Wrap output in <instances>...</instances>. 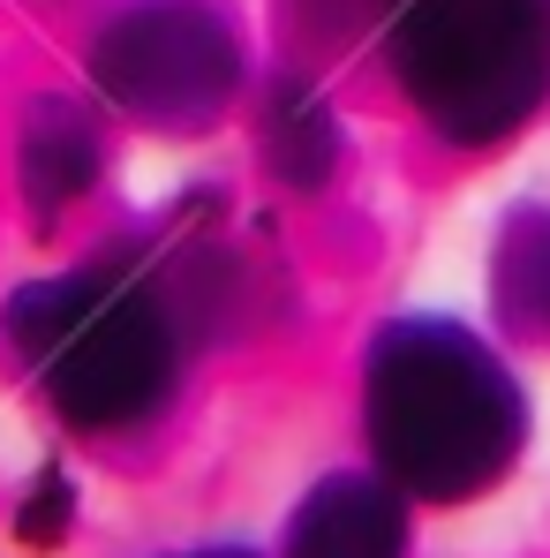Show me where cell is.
<instances>
[{"mask_svg": "<svg viewBox=\"0 0 550 558\" xmlns=\"http://www.w3.org/2000/svg\"><path fill=\"white\" fill-rule=\"evenodd\" d=\"M363 408L384 475L438 506L490 490L528 438L513 371L445 317H407L377 332Z\"/></svg>", "mask_w": 550, "mask_h": 558, "instance_id": "6da1fadb", "label": "cell"}, {"mask_svg": "<svg viewBox=\"0 0 550 558\" xmlns=\"http://www.w3.org/2000/svg\"><path fill=\"white\" fill-rule=\"evenodd\" d=\"M8 340L46 385V400L84 430H121L151 415L174 385V325L144 287L106 272L23 287L8 302Z\"/></svg>", "mask_w": 550, "mask_h": 558, "instance_id": "7a4b0ae2", "label": "cell"}, {"mask_svg": "<svg viewBox=\"0 0 550 558\" xmlns=\"http://www.w3.org/2000/svg\"><path fill=\"white\" fill-rule=\"evenodd\" d=\"M392 76L453 144H498L550 98V0H400Z\"/></svg>", "mask_w": 550, "mask_h": 558, "instance_id": "3957f363", "label": "cell"}, {"mask_svg": "<svg viewBox=\"0 0 550 558\" xmlns=\"http://www.w3.org/2000/svg\"><path fill=\"white\" fill-rule=\"evenodd\" d=\"M91 76L136 121L196 129L242 92V38L204 0H144L121 23H106L91 46Z\"/></svg>", "mask_w": 550, "mask_h": 558, "instance_id": "277c9868", "label": "cell"}, {"mask_svg": "<svg viewBox=\"0 0 550 558\" xmlns=\"http://www.w3.org/2000/svg\"><path fill=\"white\" fill-rule=\"evenodd\" d=\"M286 558H407V506L377 475H332L302 498Z\"/></svg>", "mask_w": 550, "mask_h": 558, "instance_id": "5b68a950", "label": "cell"}, {"mask_svg": "<svg viewBox=\"0 0 550 558\" xmlns=\"http://www.w3.org/2000/svg\"><path fill=\"white\" fill-rule=\"evenodd\" d=\"M98 182V129L76 106H38L30 129H23V189L38 211H61Z\"/></svg>", "mask_w": 550, "mask_h": 558, "instance_id": "8992f818", "label": "cell"}, {"mask_svg": "<svg viewBox=\"0 0 550 558\" xmlns=\"http://www.w3.org/2000/svg\"><path fill=\"white\" fill-rule=\"evenodd\" d=\"M498 317L528 340H550V211H521L505 234H498Z\"/></svg>", "mask_w": 550, "mask_h": 558, "instance_id": "52a82bcc", "label": "cell"}, {"mask_svg": "<svg viewBox=\"0 0 550 558\" xmlns=\"http://www.w3.org/2000/svg\"><path fill=\"white\" fill-rule=\"evenodd\" d=\"M265 159H272L279 182H294V189H317L325 174H332L340 129H332L325 98L309 92V84H279L272 92V113H265Z\"/></svg>", "mask_w": 550, "mask_h": 558, "instance_id": "ba28073f", "label": "cell"}, {"mask_svg": "<svg viewBox=\"0 0 550 558\" xmlns=\"http://www.w3.org/2000/svg\"><path fill=\"white\" fill-rule=\"evenodd\" d=\"M317 31H347V23H363V15H392L400 0H294Z\"/></svg>", "mask_w": 550, "mask_h": 558, "instance_id": "9c48e42d", "label": "cell"}, {"mask_svg": "<svg viewBox=\"0 0 550 558\" xmlns=\"http://www.w3.org/2000/svg\"><path fill=\"white\" fill-rule=\"evenodd\" d=\"M188 558H249V551H188Z\"/></svg>", "mask_w": 550, "mask_h": 558, "instance_id": "30bf717a", "label": "cell"}]
</instances>
